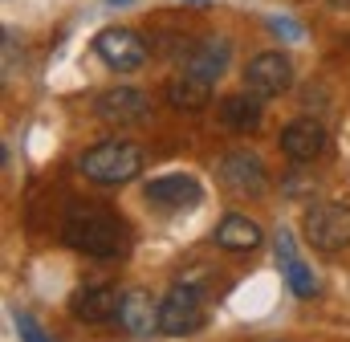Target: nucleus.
I'll list each match as a JSON object with an SVG mask.
<instances>
[{
  "label": "nucleus",
  "mask_w": 350,
  "mask_h": 342,
  "mask_svg": "<svg viewBox=\"0 0 350 342\" xmlns=\"http://www.w3.org/2000/svg\"><path fill=\"white\" fill-rule=\"evenodd\" d=\"M269 25H273V33H281V37H289V41H297V37H301V29H297L293 21H281V16H273Z\"/></svg>",
  "instance_id": "nucleus-19"
},
{
  "label": "nucleus",
  "mask_w": 350,
  "mask_h": 342,
  "mask_svg": "<svg viewBox=\"0 0 350 342\" xmlns=\"http://www.w3.org/2000/svg\"><path fill=\"white\" fill-rule=\"evenodd\" d=\"M216 245L228 249V253H253L261 245V228L257 220H249L245 212H228L220 224H216Z\"/></svg>",
  "instance_id": "nucleus-15"
},
{
  "label": "nucleus",
  "mask_w": 350,
  "mask_h": 342,
  "mask_svg": "<svg viewBox=\"0 0 350 342\" xmlns=\"http://www.w3.org/2000/svg\"><path fill=\"white\" fill-rule=\"evenodd\" d=\"M220 175L224 183L237 192V196H261L269 187V175H265V163L253 155V151H232L220 159Z\"/></svg>",
  "instance_id": "nucleus-10"
},
{
  "label": "nucleus",
  "mask_w": 350,
  "mask_h": 342,
  "mask_svg": "<svg viewBox=\"0 0 350 342\" xmlns=\"http://www.w3.org/2000/svg\"><path fill=\"white\" fill-rule=\"evenodd\" d=\"M200 196H204V187H200V179L187 175V171L155 175V179H147V187H143V200H147L151 208H159V212L191 208V204H200Z\"/></svg>",
  "instance_id": "nucleus-6"
},
{
  "label": "nucleus",
  "mask_w": 350,
  "mask_h": 342,
  "mask_svg": "<svg viewBox=\"0 0 350 342\" xmlns=\"http://www.w3.org/2000/svg\"><path fill=\"white\" fill-rule=\"evenodd\" d=\"M118 306H122V293H114V285H86V289H78L74 302H70L74 318H78V322H90V326L118 318Z\"/></svg>",
  "instance_id": "nucleus-12"
},
{
  "label": "nucleus",
  "mask_w": 350,
  "mask_h": 342,
  "mask_svg": "<svg viewBox=\"0 0 350 342\" xmlns=\"http://www.w3.org/2000/svg\"><path fill=\"white\" fill-rule=\"evenodd\" d=\"M208 310H204V293L196 289V281H175L167 289V298L159 302V330L183 339V334H196L204 326Z\"/></svg>",
  "instance_id": "nucleus-3"
},
{
  "label": "nucleus",
  "mask_w": 350,
  "mask_h": 342,
  "mask_svg": "<svg viewBox=\"0 0 350 342\" xmlns=\"http://www.w3.org/2000/svg\"><path fill=\"white\" fill-rule=\"evenodd\" d=\"M62 237L70 249L86 256H118L126 249V228L114 212L106 208H94V204H74L66 212V224H62Z\"/></svg>",
  "instance_id": "nucleus-1"
},
{
  "label": "nucleus",
  "mask_w": 350,
  "mask_h": 342,
  "mask_svg": "<svg viewBox=\"0 0 350 342\" xmlns=\"http://www.w3.org/2000/svg\"><path fill=\"white\" fill-rule=\"evenodd\" d=\"M306 241L322 253H338L350 245V204L322 200L306 212Z\"/></svg>",
  "instance_id": "nucleus-4"
},
{
  "label": "nucleus",
  "mask_w": 350,
  "mask_h": 342,
  "mask_svg": "<svg viewBox=\"0 0 350 342\" xmlns=\"http://www.w3.org/2000/svg\"><path fill=\"white\" fill-rule=\"evenodd\" d=\"M139 171H143V151L126 139H106L82 155V175L94 183H106V187L131 183Z\"/></svg>",
  "instance_id": "nucleus-2"
},
{
  "label": "nucleus",
  "mask_w": 350,
  "mask_h": 342,
  "mask_svg": "<svg viewBox=\"0 0 350 342\" xmlns=\"http://www.w3.org/2000/svg\"><path fill=\"white\" fill-rule=\"evenodd\" d=\"M261 102L253 90L249 94H228L224 102H220V118H224V127H232L237 135H253L257 127H261Z\"/></svg>",
  "instance_id": "nucleus-16"
},
{
  "label": "nucleus",
  "mask_w": 350,
  "mask_h": 342,
  "mask_svg": "<svg viewBox=\"0 0 350 342\" xmlns=\"http://www.w3.org/2000/svg\"><path fill=\"white\" fill-rule=\"evenodd\" d=\"M94 114L102 122H114V127H135L151 114V102L143 90H131V86H114V90H102L94 98Z\"/></svg>",
  "instance_id": "nucleus-7"
},
{
  "label": "nucleus",
  "mask_w": 350,
  "mask_h": 342,
  "mask_svg": "<svg viewBox=\"0 0 350 342\" xmlns=\"http://www.w3.org/2000/svg\"><path fill=\"white\" fill-rule=\"evenodd\" d=\"M277 269L285 273V285L297 293V298H318V277H314V269L301 261L297 253V241H293V233L289 228H277Z\"/></svg>",
  "instance_id": "nucleus-9"
},
{
  "label": "nucleus",
  "mask_w": 350,
  "mask_h": 342,
  "mask_svg": "<svg viewBox=\"0 0 350 342\" xmlns=\"http://www.w3.org/2000/svg\"><path fill=\"white\" fill-rule=\"evenodd\" d=\"M208 98H212V86L200 82V78H191V74H183V78H175V82L167 86V102L179 106V110H200Z\"/></svg>",
  "instance_id": "nucleus-17"
},
{
  "label": "nucleus",
  "mask_w": 350,
  "mask_h": 342,
  "mask_svg": "<svg viewBox=\"0 0 350 342\" xmlns=\"http://www.w3.org/2000/svg\"><path fill=\"white\" fill-rule=\"evenodd\" d=\"M94 49H98V57H102L114 74H135V70L147 62V41H143L135 29H122V25L102 29L98 41H94Z\"/></svg>",
  "instance_id": "nucleus-5"
},
{
  "label": "nucleus",
  "mask_w": 350,
  "mask_h": 342,
  "mask_svg": "<svg viewBox=\"0 0 350 342\" xmlns=\"http://www.w3.org/2000/svg\"><path fill=\"white\" fill-rule=\"evenodd\" d=\"M16 330L25 334V342H53V339H45V334L37 330V322H33L29 314H16Z\"/></svg>",
  "instance_id": "nucleus-18"
},
{
  "label": "nucleus",
  "mask_w": 350,
  "mask_h": 342,
  "mask_svg": "<svg viewBox=\"0 0 350 342\" xmlns=\"http://www.w3.org/2000/svg\"><path fill=\"white\" fill-rule=\"evenodd\" d=\"M118 322L131 334L147 339L151 330H159V306H155V298L147 289H126L122 293V306H118Z\"/></svg>",
  "instance_id": "nucleus-13"
},
{
  "label": "nucleus",
  "mask_w": 350,
  "mask_h": 342,
  "mask_svg": "<svg viewBox=\"0 0 350 342\" xmlns=\"http://www.w3.org/2000/svg\"><path fill=\"white\" fill-rule=\"evenodd\" d=\"M293 86V66L285 53L269 49V53H257L245 70V90H253L257 98H277Z\"/></svg>",
  "instance_id": "nucleus-8"
},
{
  "label": "nucleus",
  "mask_w": 350,
  "mask_h": 342,
  "mask_svg": "<svg viewBox=\"0 0 350 342\" xmlns=\"http://www.w3.org/2000/svg\"><path fill=\"white\" fill-rule=\"evenodd\" d=\"M281 151L293 159V163H310L326 151V127L318 118H293L285 131H281Z\"/></svg>",
  "instance_id": "nucleus-11"
},
{
  "label": "nucleus",
  "mask_w": 350,
  "mask_h": 342,
  "mask_svg": "<svg viewBox=\"0 0 350 342\" xmlns=\"http://www.w3.org/2000/svg\"><path fill=\"white\" fill-rule=\"evenodd\" d=\"M228 57H232V45H228L224 37H212V41H204V45H196V49L187 53V74L212 86L224 70H228Z\"/></svg>",
  "instance_id": "nucleus-14"
},
{
  "label": "nucleus",
  "mask_w": 350,
  "mask_h": 342,
  "mask_svg": "<svg viewBox=\"0 0 350 342\" xmlns=\"http://www.w3.org/2000/svg\"><path fill=\"white\" fill-rule=\"evenodd\" d=\"M106 4H131V0H106Z\"/></svg>",
  "instance_id": "nucleus-20"
}]
</instances>
